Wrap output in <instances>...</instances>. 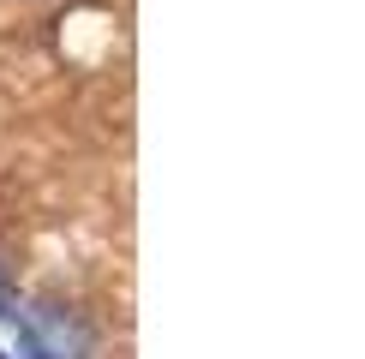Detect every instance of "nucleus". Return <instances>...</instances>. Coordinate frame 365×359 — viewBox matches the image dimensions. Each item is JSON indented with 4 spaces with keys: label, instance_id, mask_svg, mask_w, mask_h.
<instances>
[{
    "label": "nucleus",
    "instance_id": "nucleus-1",
    "mask_svg": "<svg viewBox=\"0 0 365 359\" xmlns=\"http://www.w3.org/2000/svg\"><path fill=\"white\" fill-rule=\"evenodd\" d=\"M84 335L66 311L36 306L0 276V359H78Z\"/></svg>",
    "mask_w": 365,
    "mask_h": 359
}]
</instances>
